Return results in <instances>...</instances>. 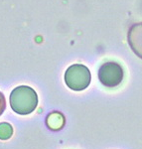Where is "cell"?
I'll return each mask as SVG.
<instances>
[{
	"instance_id": "6da1fadb",
	"label": "cell",
	"mask_w": 142,
	"mask_h": 149,
	"mask_svg": "<svg viewBox=\"0 0 142 149\" xmlns=\"http://www.w3.org/2000/svg\"><path fill=\"white\" fill-rule=\"evenodd\" d=\"M10 107L18 114H30L38 105V95L32 88L20 86L15 88L10 93Z\"/></svg>"
},
{
	"instance_id": "7a4b0ae2",
	"label": "cell",
	"mask_w": 142,
	"mask_h": 149,
	"mask_svg": "<svg viewBox=\"0 0 142 149\" xmlns=\"http://www.w3.org/2000/svg\"><path fill=\"white\" fill-rule=\"evenodd\" d=\"M91 74L90 70L81 64L72 65L65 73L66 85L73 91H84L90 86Z\"/></svg>"
},
{
	"instance_id": "3957f363",
	"label": "cell",
	"mask_w": 142,
	"mask_h": 149,
	"mask_svg": "<svg viewBox=\"0 0 142 149\" xmlns=\"http://www.w3.org/2000/svg\"><path fill=\"white\" fill-rule=\"evenodd\" d=\"M123 69L118 63L106 62L102 64L98 70V79L106 88H115L123 80Z\"/></svg>"
},
{
	"instance_id": "277c9868",
	"label": "cell",
	"mask_w": 142,
	"mask_h": 149,
	"mask_svg": "<svg viewBox=\"0 0 142 149\" xmlns=\"http://www.w3.org/2000/svg\"><path fill=\"white\" fill-rule=\"evenodd\" d=\"M127 40L134 54L142 59V22L133 24L129 28Z\"/></svg>"
},
{
	"instance_id": "5b68a950",
	"label": "cell",
	"mask_w": 142,
	"mask_h": 149,
	"mask_svg": "<svg viewBox=\"0 0 142 149\" xmlns=\"http://www.w3.org/2000/svg\"><path fill=\"white\" fill-rule=\"evenodd\" d=\"M64 124H65L64 116L61 117V118L57 120V118H53L52 113L48 115V117H47V125L49 126V128L53 129V130H60V129L63 128Z\"/></svg>"
},
{
	"instance_id": "8992f818",
	"label": "cell",
	"mask_w": 142,
	"mask_h": 149,
	"mask_svg": "<svg viewBox=\"0 0 142 149\" xmlns=\"http://www.w3.org/2000/svg\"><path fill=\"white\" fill-rule=\"evenodd\" d=\"M13 133L12 126L8 123H0V139H8Z\"/></svg>"
},
{
	"instance_id": "52a82bcc",
	"label": "cell",
	"mask_w": 142,
	"mask_h": 149,
	"mask_svg": "<svg viewBox=\"0 0 142 149\" xmlns=\"http://www.w3.org/2000/svg\"><path fill=\"white\" fill-rule=\"evenodd\" d=\"M6 109V100L4 95L0 92V115L4 112V110Z\"/></svg>"
}]
</instances>
